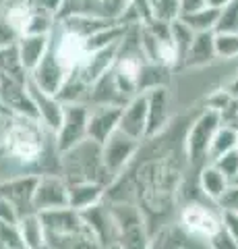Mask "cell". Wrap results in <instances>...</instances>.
<instances>
[{"label":"cell","instance_id":"36","mask_svg":"<svg viewBox=\"0 0 238 249\" xmlns=\"http://www.w3.org/2000/svg\"><path fill=\"white\" fill-rule=\"evenodd\" d=\"M19 210L13 206V201L9 197H4L2 193H0V220L2 222H11V224H17L19 222Z\"/></svg>","mask_w":238,"mask_h":249},{"label":"cell","instance_id":"35","mask_svg":"<svg viewBox=\"0 0 238 249\" xmlns=\"http://www.w3.org/2000/svg\"><path fill=\"white\" fill-rule=\"evenodd\" d=\"M220 212H222V229L238 243V212H234V210H222V208Z\"/></svg>","mask_w":238,"mask_h":249},{"label":"cell","instance_id":"33","mask_svg":"<svg viewBox=\"0 0 238 249\" xmlns=\"http://www.w3.org/2000/svg\"><path fill=\"white\" fill-rule=\"evenodd\" d=\"M19 31L11 25L9 17L4 15V11L0 13V48L2 46H11V44H17L19 42Z\"/></svg>","mask_w":238,"mask_h":249},{"label":"cell","instance_id":"38","mask_svg":"<svg viewBox=\"0 0 238 249\" xmlns=\"http://www.w3.org/2000/svg\"><path fill=\"white\" fill-rule=\"evenodd\" d=\"M13 121H15V114H11V112L0 114V145H4L6 135H9V131H11Z\"/></svg>","mask_w":238,"mask_h":249},{"label":"cell","instance_id":"17","mask_svg":"<svg viewBox=\"0 0 238 249\" xmlns=\"http://www.w3.org/2000/svg\"><path fill=\"white\" fill-rule=\"evenodd\" d=\"M81 216L85 224L91 229V232L102 241L104 247L116 243V227H114V216L112 210L102 206V201L87 210H81Z\"/></svg>","mask_w":238,"mask_h":249},{"label":"cell","instance_id":"4","mask_svg":"<svg viewBox=\"0 0 238 249\" xmlns=\"http://www.w3.org/2000/svg\"><path fill=\"white\" fill-rule=\"evenodd\" d=\"M110 210L116 227V243L122 249H149V239L139 210L128 204L112 206Z\"/></svg>","mask_w":238,"mask_h":249},{"label":"cell","instance_id":"26","mask_svg":"<svg viewBox=\"0 0 238 249\" xmlns=\"http://www.w3.org/2000/svg\"><path fill=\"white\" fill-rule=\"evenodd\" d=\"M0 73L9 75V77H15V79H21V81L29 79L27 71L21 65V56H19L17 44L2 46V48H0Z\"/></svg>","mask_w":238,"mask_h":249},{"label":"cell","instance_id":"37","mask_svg":"<svg viewBox=\"0 0 238 249\" xmlns=\"http://www.w3.org/2000/svg\"><path fill=\"white\" fill-rule=\"evenodd\" d=\"M218 206L222 210H234V212H238V185L228 187V191L224 193V197L218 201Z\"/></svg>","mask_w":238,"mask_h":249},{"label":"cell","instance_id":"1","mask_svg":"<svg viewBox=\"0 0 238 249\" xmlns=\"http://www.w3.org/2000/svg\"><path fill=\"white\" fill-rule=\"evenodd\" d=\"M44 129L46 127L40 121L15 116V121L11 124V131H9V135H6V142H4L9 154L25 166L35 164V162H42L44 152H46Z\"/></svg>","mask_w":238,"mask_h":249},{"label":"cell","instance_id":"29","mask_svg":"<svg viewBox=\"0 0 238 249\" xmlns=\"http://www.w3.org/2000/svg\"><path fill=\"white\" fill-rule=\"evenodd\" d=\"M213 34H238V0H230L220 9Z\"/></svg>","mask_w":238,"mask_h":249},{"label":"cell","instance_id":"32","mask_svg":"<svg viewBox=\"0 0 238 249\" xmlns=\"http://www.w3.org/2000/svg\"><path fill=\"white\" fill-rule=\"evenodd\" d=\"M25 4L35 13H46V15H52V17H58L64 0H27Z\"/></svg>","mask_w":238,"mask_h":249},{"label":"cell","instance_id":"18","mask_svg":"<svg viewBox=\"0 0 238 249\" xmlns=\"http://www.w3.org/2000/svg\"><path fill=\"white\" fill-rule=\"evenodd\" d=\"M46 247H50V249H104L102 241L91 232L85 220L75 231L60 232V235H48L46 237Z\"/></svg>","mask_w":238,"mask_h":249},{"label":"cell","instance_id":"10","mask_svg":"<svg viewBox=\"0 0 238 249\" xmlns=\"http://www.w3.org/2000/svg\"><path fill=\"white\" fill-rule=\"evenodd\" d=\"M122 108L125 106L91 104L89 106V119H87V137L102 145L106 139L118 129Z\"/></svg>","mask_w":238,"mask_h":249},{"label":"cell","instance_id":"3","mask_svg":"<svg viewBox=\"0 0 238 249\" xmlns=\"http://www.w3.org/2000/svg\"><path fill=\"white\" fill-rule=\"evenodd\" d=\"M222 114L213 108H205L190 124L187 133V156L193 164H207V154H209V143L216 131L220 129Z\"/></svg>","mask_w":238,"mask_h":249},{"label":"cell","instance_id":"28","mask_svg":"<svg viewBox=\"0 0 238 249\" xmlns=\"http://www.w3.org/2000/svg\"><path fill=\"white\" fill-rule=\"evenodd\" d=\"M213 44L218 60H238V34H213Z\"/></svg>","mask_w":238,"mask_h":249},{"label":"cell","instance_id":"24","mask_svg":"<svg viewBox=\"0 0 238 249\" xmlns=\"http://www.w3.org/2000/svg\"><path fill=\"white\" fill-rule=\"evenodd\" d=\"M218 15H220V9H216V6H211V4H205L197 11L182 13L180 19L187 23L195 34H205V31H216Z\"/></svg>","mask_w":238,"mask_h":249},{"label":"cell","instance_id":"20","mask_svg":"<svg viewBox=\"0 0 238 249\" xmlns=\"http://www.w3.org/2000/svg\"><path fill=\"white\" fill-rule=\"evenodd\" d=\"M102 197H104V183H99V181L68 183V208L77 210V212L99 204Z\"/></svg>","mask_w":238,"mask_h":249},{"label":"cell","instance_id":"31","mask_svg":"<svg viewBox=\"0 0 238 249\" xmlns=\"http://www.w3.org/2000/svg\"><path fill=\"white\" fill-rule=\"evenodd\" d=\"M211 164H216L222 173H224L230 181H232V177L236 175V170H238V150L234 147V150H230L228 154L224 156H220L218 160H213Z\"/></svg>","mask_w":238,"mask_h":249},{"label":"cell","instance_id":"27","mask_svg":"<svg viewBox=\"0 0 238 249\" xmlns=\"http://www.w3.org/2000/svg\"><path fill=\"white\" fill-rule=\"evenodd\" d=\"M170 34H172V42L176 46V52H178V56H180V67H182V60L195 40V31L178 17V19L170 21Z\"/></svg>","mask_w":238,"mask_h":249},{"label":"cell","instance_id":"41","mask_svg":"<svg viewBox=\"0 0 238 249\" xmlns=\"http://www.w3.org/2000/svg\"><path fill=\"white\" fill-rule=\"evenodd\" d=\"M230 185H238V170H236V175L232 177V181H230Z\"/></svg>","mask_w":238,"mask_h":249},{"label":"cell","instance_id":"5","mask_svg":"<svg viewBox=\"0 0 238 249\" xmlns=\"http://www.w3.org/2000/svg\"><path fill=\"white\" fill-rule=\"evenodd\" d=\"M139 139L127 135L125 131L116 129L114 133L102 143V162L106 168V175H110V178L118 177L122 173L130 158L139 150Z\"/></svg>","mask_w":238,"mask_h":249},{"label":"cell","instance_id":"25","mask_svg":"<svg viewBox=\"0 0 238 249\" xmlns=\"http://www.w3.org/2000/svg\"><path fill=\"white\" fill-rule=\"evenodd\" d=\"M236 131H238V127H234V124H230V123H222L220 124V129L216 131V135H213L211 143H209L207 162L218 160L220 156H224L230 150H234L236 147Z\"/></svg>","mask_w":238,"mask_h":249},{"label":"cell","instance_id":"12","mask_svg":"<svg viewBox=\"0 0 238 249\" xmlns=\"http://www.w3.org/2000/svg\"><path fill=\"white\" fill-rule=\"evenodd\" d=\"M66 77H68V71L60 65L54 48H50L48 54L42 58L40 65L29 73V79H32L40 89L52 93V96H56L60 91V88H63L64 81H66Z\"/></svg>","mask_w":238,"mask_h":249},{"label":"cell","instance_id":"11","mask_svg":"<svg viewBox=\"0 0 238 249\" xmlns=\"http://www.w3.org/2000/svg\"><path fill=\"white\" fill-rule=\"evenodd\" d=\"M27 89H29V93H32V100H33V106H35V112H37L40 123L50 131L52 135H56L60 124H63L64 104L60 102L56 96L40 89L32 79H27Z\"/></svg>","mask_w":238,"mask_h":249},{"label":"cell","instance_id":"21","mask_svg":"<svg viewBox=\"0 0 238 249\" xmlns=\"http://www.w3.org/2000/svg\"><path fill=\"white\" fill-rule=\"evenodd\" d=\"M216 56V44H213V31H205V34H195V40L190 44L187 56L182 60L184 69H197V67H207Z\"/></svg>","mask_w":238,"mask_h":249},{"label":"cell","instance_id":"14","mask_svg":"<svg viewBox=\"0 0 238 249\" xmlns=\"http://www.w3.org/2000/svg\"><path fill=\"white\" fill-rule=\"evenodd\" d=\"M118 129L130 137L139 139V142L147 137V96H145V91L137 93L125 104Z\"/></svg>","mask_w":238,"mask_h":249},{"label":"cell","instance_id":"22","mask_svg":"<svg viewBox=\"0 0 238 249\" xmlns=\"http://www.w3.org/2000/svg\"><path fill=\"white\" fill-rule=\"evenodd\" d=\"M230 187V178L222 173V170L211 164V162H207V164L201 166V173H199V189L203 191V196L211 201H218L224 197V193L228 191Z\"/></svg>","mask_w":238,"mask_h":249},{"label":"cell","instance_id":"9","mask_svg":"<svg viewBox=\"0 0 238 249\" xmlns=\"http://www.w3.org/2000/svg\"><path fill=\"white\" fill-rule=\"evenodd\" d=\"M68 206V183L64 177L46 173L40 175L33 193V212H46Z\"/></svg>","mask_w":238,"mask_h":249},{"label":"cell","instance_id":"39","mask_svg":"<svg viewBox=\"0 0 238 249\" xmlns=\"http://www.w3.org/2000/svg\"><path fill=\"white\" fill-rule=\"evenodd\" d=\"M205 4H207V0H180V15L197 11V9H201V6H205Z\"/></svg>","mask_w":238,"mask_h":249},{"label":"cell","instance_id":"34","mask_svg":"<svg viewBox=\"0 0 238 249\" xmlns=\"http://www.w3.org/2000/svg\"><path fill=\"white\" fill-rule=\"evenodd\" d=\"M207 245H209V249H238V243L224 229H220L216 235H211L207 239Z\"/></svg>","mask_w":238,"mask_h":249},{"label":"cell","instance_id":"15","mask_svg":"<svg viewBox=\"0 0 238 249\" xmlns=\"http://www.w3.org/2000/svg\"><path fill=\"white\" fill-rule=\"evenodd\" d=\"M52 48H54L60 65H63L68 73L75 71V69H79L89 54L85 37L75 36L71 31H64V29H63V36L58 37V42H52Z\"/></svg>","mask_w":238,"mask_h":249},{"label":"cell","instance_id":"16","mask_svg":"<svg viewBox=\"0 0 238 249\" xmlns=\"http://www.w3.org/2000/svg\"><path fill=\"white\" fill-rule=\"evenodd\" d=\"M145 96H147V137H153L168 123L170 91H168V85H158L145 91Z\"/></svg>","mask_w":238,"mask_h":249},{"label":"cell","instance_id":"2","mask_svg":"<svg viewBox=\"0 0 238 249\" xmlns=\"http://www.w3.org/2000/svg\"><path fill=\"white\" fill-rule=\"evenodd\" d=\"M63 156V177L66 183L75 181H99V175H106L102 162V145L85 137L81 143L73 145ZM102 183V181H99Z\"/></svg>","mask_w":238,"mask_h":249},{"label":"cell","instance_id":"6","mask_svg":"<svg viewBox=\"0 0 238 249\" xmlns=\"http://www.w3.org/2000/svg\"><path fill=\"white\" fill-rule=\"evenodd\" d=\"M87 119H89L87 104H64L63 124H60L58 133L54 135L58 154L71 150L73 145L81 143L87 137Z\"/></svg>","mask_w":238,"mask_h":249},{"label":"cell","instance_id":"7","mask_svg":"<svg viewBox=\"0 0 238 249\" xmlns=\"http://www.w3.org/2000/svg\"><path fill=\"white\" fill-rule=\"evenodd\" d=\"M0 102L15 116L40 121L35 112V106H33V100H32V93L27 89V81H21V79H15V77L0 73Z\"/></svg>","mask_w":238,"mask_h":249},{"label":"cell","instance_id":"8","mask_svg":"<svg viewBox=\"0 0 238 249\" xmlns=\"http://www.w3.org/2000/svg\"><path fill=\"white\" fill-rule=\"evenodd\" d=\"M180 224L190 237L207 241L222 229V212L216 214L211 208L199 204V201H190L182 210Z\"/></svg>","mask_w":238,"mask_h":249},{"label":"cell","instance_id":"42","mask_svg":"<svg viewBox=\"0 0 238 249\" xmlns=\"http://www.w3.org/2000/svg\"><path fill=\"white\" fill-rule=\"evenodd\" d=\"M236 150H238V131H236Z\"/></svg>","mask_w":238,"mask_h":249},{"label":"cell","instance_id":"30","mask_svg":"<svg viewBox=\"0 0 238 249\" xmlns=\"http://www.w3.org/2000/svg\"><path fill=\"white\" fill-rule=\"evenodd\" d=\"M180 17V0H151V19L174 21Z\"/></svg>","mask_w":238,"mask_h":249},{"label":"cell","instance_id":"19","mask_svg":"<svg viewBox=\"0 0 238 249\" xmlns=\"http://www.w3.org/2000/svg\"><path fill=\"white\" fill-rule=\"evenodd\" d=\"M19 48V56H21V65L27 71V75L40 65L42 58L48 54L52 48V34L50 36H37V34H25L19 37L17 42Z\"/></svg>","mask_w":238,"mask_h":249},{"label":"cell","instance_id":"13","mask_svg":"<svg viewBox=\"0 0 238 249\" xmlns=\"http://www.w3.org/2000/svg\"><path fill=\"white\" fill-rule=\"evenodd\" d=\"M40 181V175L25 173L19 177H13L9 181L0 183V193L13 201V206L19 210V214H29L33 212V193L35 185Z\"/></svg>","mask_w":238,"mask_h":249},{"label":"cell","instance_id":"43","mask_svg":"<svg viewBox=\"0 0 238 249\" xmlns=\"http://www.w3.org/2000/svg\"><path fill=\"white\" fill-rule=\"evenodd\" d=\"M236 127H238V119H236Z\"/></svg>","mask_w":238,"mask_h":249},{"label":"cell","instance_id":"40","mask_svg":"<svg viewBox=\"0 0 238 249\" xmlns=\"http://www.w3.org/2000/svg\"><path fill=\"white\" fill-rule=\"evenodd\" d=\"M21 2H27V0H2L4 6H11V4H21Z\"/></svg>","mask_w":238,"mask_h":249},{"label":"cell","instance_id":"23","mask_svg":"<svg viewBox=\"0 0 238 249\" xmlns=\"http://www.w3.org/2000/svg\"><path fill=\"white\" fill-rule=\"evenodd\" d=\"M19 227V235L23 239V245L25 249H42L46 247V229L44 222L37 212H29L23 214L17 222Z\"/></svg>","mask_w":238,"mask_h":249}]
</instances>
